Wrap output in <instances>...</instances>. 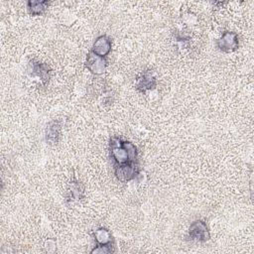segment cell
<instances>
[{"label":"cell","mask_w":254,"mask_h":254,"mask_svg":"<svg viewBox=\"0 0 254 254\" xmlns=\"http://www.w3.org/2000/svg\"><path fill=\"white\" fill-rule=\"evenodd\" d=\"M139 175L138 166L135 162H128L115 166V176L120 182H129Z\"/></svg>","instance_id":"1"},{"label":"cell","mask_w":254,"mask_h":254,"mask_svg":"<svg viewBox=\"0 0 254 254\" xmlns=\"http://www.w3.org/2000/svg\"><path fill=\"white\" fill-rule=\"evenodd\" d=\"M188 237L192 241H207L209 239V231L205 222L202 220L193 221L189 228Z\"/></svg>","instance_id":"2"},{"label":"cell","mask_w":254,"mask_h":254,"mask_svg":"<svg viewBox=\"0 0 254 254\" xmlns=\"http://www.w3.org/2000/svg\"><path fill=\"white\" fill-rule=\"evenodd\" d=\"M110 155L117 165L129 162L127 152L123 147L122 140L119 138H112L110 140Z\"/></svg>","instance_id":"3"},{"label":"cell","mask_w":254,"mask_h":254,"mask_svg":"<svg viewBox=\"0 0 254 254\" xmlns=\"http://www.w3.org/2000/svg\"><path fill=\"white\" fill-rule=\"evenodd\" d=\"M218 49L225 53H230L235 51L238 48V36L233 32H225L221 38L216 42Z\"/></svg>","instance_id":"4"},{"label":"cell","mask_w":254,"mask_h":254,"mask_svg":"<svg viewBox=\"0 0 254 254\" xmlns=\"http://www.w3.org/2000/svg\"><path fill=\"white\" fill-rule=\"evenodd\" d=\"M86 67L94 74H102L106 68L107 61L105 58L99 57L94 53L90 52L86 58Z\"/></svg>","instance_id":"5"},{"label":"cell","mask_w":254,"mask_h":254,"mask_svg":"<svg viewBox=\"0 0 254 254\" xmlns=\"http://www.w3.org/2000/svg\"><path fill=\"white\" fill-rule=\"evenodd\" d=\"M157 85V80L155 75L153 74L152 71L147 70L144 71L137 79L136 83V88L140 91L145 93L147 90H152L156 87Z\"/></svg>","instance_id":"6"},{"label":"cell","mask_w":254,"mask_h":254,"mask_svg":"<svg viewBox=\"0 0 254 254\" xmlns=\"http://www.w3.org/2000/svg\"><path fill=\"white\" fill-rule=\"evenodd\" d=\"M110 51H111V40L108 36L102 35L95 40L91 52L99 57L105 58V56H107Z\"/></svg>","instance_id":"7"},{"label":"cell","mask_w":254,"mask_h":254,"mask_svg":"<svg viewBox=\"0 0 254 254\" xmlns=\"http://www.w3.org/2000/svg\"><path fill=\"white\" fill-rule=\"evenodd\" d=\"M51 68L47 64L40 62H32V75L40 77L43 84H47L50 79Z\"/></svg>","instance_id":"8"},{"label":"cell","mask_w":254,"mask_h":254,"mask_svg":"<svg viewBox=\"0 0 254 254\" xmlns=\"http://www.w3.org/2000/svg\"><path fill=\"white\" fill-rule=\"evenodd\" d=\"M61 135V124L59 121L51 122L46 129V140L50 144L58 143Z\"/></svg>","instance_id":"9"},{"label":"cell","mask_w":254,"mask_h":254,"mask_svg":"<svg viewBox=\"0 0 254 254\" xmlns=\"http://www.w3.org/2000/svg\"><path fill=\"white\" fill-rule=\"evenodd\" d=\"M93 238L97 245H109L112 244V236L108 229L100 227L93 232Z\"/></svg>","instance_id":"10"},{"label":"cell","mask_w":254,"mask_h":254,"mask_svg":"<svg viewBox=\"0 0 254 254\" xmlns=\"http://www.w3.org/2000/svg\"><path fill=\"white\" fill-rule=\"evenodd\" d=\"M48 4V1H29L27 3V6L30 14L41 15L47 9Z\"/></svg>","instance_id":"11"},{"label":"cell","mask_w":254,"mask_h":254,"mask_svg":"<svg viewBox=\"0 0 254 254\" xmlns=\"http://www.w3.org/2000/svg\"><path fill=\"white\" fill-rule=\"evenodd\" d=\"M67 192L70 200H79L83 195V189L78 182H71Z\"/></svg>","instance_id":"12"},{"label":"cell","mask_w":254,"mask_h":254,"mask_svg":"<svg viewBox=\"0 0 254 254\" xmlns=\"http://www.w3.org/2000/svg\"><path fill=\"white\" fill-rule=\"evenodd\" d=\"M123 147L125 148L128 158H129V162H135L136 158H137V149L135 147L134 144H132L131 142L128 141H122Z\"/></svg>","instance_id":"13"},{"label":"cell","mask_w":254,"mask_h":254,"mask_svg":"<svg viewBox=\"0 0 254 254\" xmlns=\"http://www.w3.org/2000/svg\"><path fill=\"white\" fill-rule=\"evenodd\" d=\"M113 252V246L112 244L109 245H97L94 249L91 250V253H100V254H106Z\"/></svg>","instance_id":"14"}]
</instances>
